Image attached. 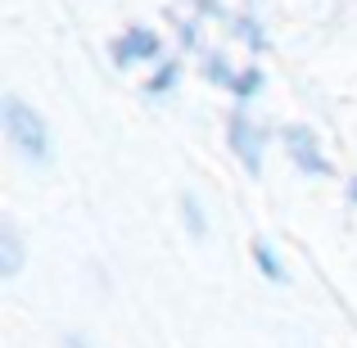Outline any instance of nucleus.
<instances>
[{
	"instance_id": "1",
	"label": "nucleus",
	"mask_w": 357,
	"mask_h": 348,
	"mask_svg": "<svg viewBox=\"0 0 357 348\" xmlns=\"http://www.w3.org/2000/svg\"><path fill=\"white\" fill-rule=\"evenodd\" d=\"M0 122H5L9 149H14L23 163H32V167L50 163V131H45V118L36 114L32 105H23L14 91H5V100H0Z\"/></svg>"
},
{
	"instance_id": "2",
	"label": "nucleus",
	"mask_w": 357,
	"mask_h": 348,
	"mask_svg": "<svg viewBox=\"0 0 357 348\" xmlns=\"http://www.w3.org/2000/svg\"><path fill=\"white\" fill-rule=\"evenodd\" d=\"M227 131H231V145H236V154L244 158V167H249V172H258V167H262V131L249 122V114H244V109H236Z\"/></svg>"
},
{
	"instance_id": "3",
	"label": "nucleus",
	"mask_w": 357,
	"mask_h": 348,
	"mask_svg": "<svg viewBox=\"0 0 357 348\" xmlns=\"http://www.w3.org/2000/svg\"><path fill=\"white\" fill-rule=\"evenodd\" d=\"M154 54H158V32H149V27H131L127 36H118V41H114V59L118 63L154 59Z\"/></svg>"
},
{
	"instance_id": "4",
	"label": "nucleus",
	"mask_w": 357,
	"mask_h": 348,
	"mask_svg": "<svg viewBox=\"0 0 357 348\" xmlns=\"http://www.w3.org/2000/svg\"><path fill=\"white\" fill-rule=\"evenodd\" d=\"M285 140H289V149H294V158H298L303 172H326V158L317 154V140H312V131H307V127H289Z\"/></svg>"
},
{
	"instance_id": "5",
	"label": "nucleus",
	"mask_w": 357,
	"mask_h": 348,
	"mask_svg": "<svg viewBox=\"0 0 357 348\" xmlns=\"http://www.w3.org/2000/svg\"><path fill=\"white\" fill-rule=\"evenodd\" d=\"M23 271V240H18V227L5 222L0 227V276H18Z\"/></svg>"
},
{
	"instance_id": "6",
	"label": "nucleus",
	"mask_w": 357,
	"mask_h": 348,
	"mask_svg": "<svg viewBox=\"0 0 357 348\" xmlns=\"http://www.w3.org/2000/svg\"><path fill=\"white\" fill-rule=\"evenodd\" d=\"M253 258H258V267H262V276H267V280H285V267H280V258L271 253L267 240H253Z\"/></svg>"
},
{
	"instance_id": "7",
	"label": "nucleus",
	"mask_w": 357,
	"mask_h": 348,
	"mask_svg": "<svg viewBox=\"0 0 357 348\" xmlns=\"http://www.w3.org/2000/svg\"><path fill=\"white\" fill-rule=\"evenodd\" d=\"M181 209H185V218H190V231L204 235V213H199V204H195V195H181Z\"/></svg>"
},
{
	"instance_id": "8",
	"label": "nucleus",
	"mask_w": 357,
	"mask_h": 348,
	"mask_svg": "<svg viewBox=\"0 0 357 348\" xmlns=\"http://www.w3.org/2000/svg\"><path fill=\"white\" fill-rule=\"evenodd\" d=\"M258 82H262V73H258V68L240 73V77H236V96H253V91H258Z\"/></svg>"
},
{
	"instance_id": "9",
	"label": "nucleus",
	"mask_w": 357,
	"mask_h": 348,
	"mask_svg": "<svg viewBox=\"0 0 357 348\" xmlns=\"http://www.w3.org/2000/svg\"><path fill=\"white\" fill-rule=\"evenodd\" d=\"M172 77H176V63H163V68H158V77L149 82V91H158V96H163V91L172 86Z\"/></svg>"
},
{
	"instance_id": "10",
	"label": "nucleus",
	"mask_w": 357,
	"mask_h": 348,
	"mask_svg": "<svg viewBox=\"0 0 357 348\" xmlns=\"http://www.w3.org/2000/svg\"><path fill=\"white\" fill-rule=\"evenodd\" d=\"M63 348H82V335H68V344H63Z\"/></svg>"
}]
</instances>
